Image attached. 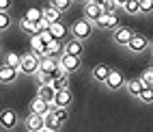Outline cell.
I'll list each match as a JSON object with an SVG mask.
<instances>
[{"mask_svg": "<svg viewBox=\"0 0 153 132\" xmlns=\"http://www.w3.org/2000/svg\"><path fill=\"white\" fill-rule=\"evenodd\" d=\"M125 89H127V93H129V95L138 98L142 91H145V82H142L140 78H131V80H127V82H125Z\"/></svg>", "mask_w": 153, "mask_h": 132, "instance_id": "cell-15", "label": "cell"}, {"mask_svg": "<svg viewBox=\"0 0 153 132\" xmlns=\"http://www.w3.org/2000/svg\"><path fill=\"white\" fill-rule=\"evenodd\" d=\"M114 2H117V7H121V9H123V7H125V2H127V0H114Z\"/></svg>", "mask_w": 153, "mask_h": 132, "instance_id": "cell-33", "label": "cell"}, {"mask_svg": "<svg viewBox=\"0 0 153 132\" xmlns=\"http://www.w3.org/2000/svg\"><path fill=\"white\" fill-rule=\"evenodd\" d=\"M19 28H22L26 35H30V37H35V35H41V28H39V24L30 22V20H26V17H22V20H19Z\"/></svg>", "mask_w": 153, "mask_h": 132, "instance_id": "cell-18", "label": "cell"}, {"mask_svg": "<svg viewBox=\"0 0 153 132\" xmlns=\"http://www.w3.org/2000/svg\"><path fill=\"white\" fill-rule=\"evenodd\" d=\"M11 9V0H0V11H9Z\"/></svg>", "mask_w": 153, "mask_h": 132, "instance_id": "cell-32", "label": "cell"}, {"mask_svg": "<svg viewBox=\"0 0 153 132\" xmlns=\"http://www.w3.org/2000/svg\"><path fill=\"white\" fill-rule=\"evenodd\" d=\"M22 54H17V52H7V56H4V63L7 65H11V67H17L19 69V65H22Z\"/></svg>", "mask_w": 153, "mask_h": 132, "instance_id": "cell-24", "label": "cell"}, {"mask_svg": "<svg viewBox=\"0 0 153 132\" xmlns=\"http://www.w3.org/2000/svg\"><path fill=\"white\" fill-rule=\"evenodd\" d=\"M52 113H54V115L60 119V124H65V121L69 119V113H67V108H56V106H54V110H52Z\"/></svg>", "mask_w": 153, "mask_h": 132, "instance_id": "cell-30", "label": "cell"}, {"mask_svg": "<svg viewBox=\"0 0 153 132\" xmlns=\"http://www.w3.org/2000/svg\"><path fill=\"white\" fill-rule=\"evenodd\" d=\"M140 80L145 82V87H153V67L145 69V72H142V76H140Z\"/></svg>", "mask_w": 153, "mask_h": 132, "instance_id": "cell-28", "label": "cell"}, {"mask_svg": "<svg viewBox=\"0 0 153 132\" xmlns=\"http://www.w3.org/2000/svg\"><path fill=\"white\" fill-rule=\"evenodd\" d=\"M123 11H125L127 15H138V13H142V9H140V2H138V0H127L125 7H123Z\"/></svg>", "mask_w": 153, "mask_h": 132, "instance_id": "cell-23", "label": "cell"}, {"mask_svg": "<svg viewBox=\"0 0 153 132\" xmlns=\"http://www.w3.org/2000/svg\"><path fill=\"white\" fill-rule=\"evenodd\" d=\"M39 67H41V58H37L33 52H28V54H24V58H22V65H19V74H24V76L39 74Z\"/></svg>", "mask_w": 153, "mask_h": 132, "instance_id": "cell-2", "label": "cell"}, {"mask_svg": "<svg viewBox=\"0 0 153 132\" xmlns=\"http://www.w3.org/2000/svg\"><path fill=\"white\" fill-rule=\"evenodd\" d=\"M60 119L54 115V113H50V115H45V130H52V132H58L60 130Z\"/></svg>", "mask_w": 153, "mask_h": 132, "instance_id": "cell-21", "label": "cell"}, {"mask_svg": "<svg viewBox=\"0 0 153 132\" xmlns=\"http://www.w3.org/2000/svg\"><path fill=\"white\" fill-rule=\"evenodd\" d=\"M138 100L142 104H153V87H145V91L138 95Z\"/></svg>", "mask_w": 153, "mask_h": 132, "instance_id": "cell-26", "label": "cell"}, {"mask_svg": "<svg viewBox=\"0 0 153 132\" xmlns=\"http://www.w3.org/2000/svg\"><path fill=\"white\" fill-rule=\"evenodd\" d=\"M60 65V61H56V58H52V56H45V58H41V67H39V74H50L52 76V72Z\"/></svg>", "mask_w": 153, "mask_h": 132, "instance_id": "cell-17", "label": "cell"}, {"mask_svg": "<svg viewBox=\"0 0 153 132\" xmlns=\"http://www.w3.org/2000/svg\"><path fill=\"white\" fill-rule=\"evenodd\" d=\"M134 35H136V33H134L129 26H119L114 33H112V41L119 44V46H127V44L131 41V37H134Z\"/></svg>", "mask_w": 153, "mask_h": 132, "instance_id": "cell-4", "label": "cell"}, {"mask_svg": "<svg viewBox=\"0 0 153 132\" xmlns=\"http://www.w3.org/2000/svg\"><path fill=\"white\" fill-rule=\"evenodd\" d=\"M17 74H19V69L17 67H11V65H2L0 67V80H2V85H11L17 80Z\"/></svg>", "mask_w": 153, "mask_h": 132, "instance_id": "cell-11", "label": "cell"}, {"mask_svg": "<svg viewBox=\"0 0 153 132\" xmlns=\"http://www.w3.org/2000/svg\"><path fill=\"white\" fill-rule=\"evenodd\" d=\"M24 17L30 20V22H35V24H39V22L43 20V9H39V7H30L28 11L24 13Z\"/></svg>", "mask_w": 153, "mask_h": 132, "instance_id": "cell-19", "label": "cell"}, {"mask_svg": "<svg viewBox=\"0 0 153 132\" xmlns=\"http://www.w3.org/2000/svg\"><path fill=\"white\" fill-rule=\"evenodd\" d=\"M60 65L65 67L67 74H74V72H78V69L82 67V58L74 56V54H63V56H60Z\"/></svg>", "mask_w": 153, "mask_h": 132, "instance_id": "cell-5", "label": "cell"}, {"mask_svg": "<svg viewBox=\"0 0 153 132\" xmlns=\"http://www.w3.org/2000/svg\"><path fill=\"white\" fill-rule=\"evenodd\" d=\"M54 110V104H50V102H45V100H41V98H35L33 102H30V113H37V115H50Z\"/></svg>", "mask_w": 153, "mask_h": 132, "instance_id": "cell-7", "label": "cell"}, {"mask_svg": "<svg viewBox=\"0 0 153 132\" xmlns=\"http://www.w3.org/2000/svg\"><path fill=\"white\" fill-rule=\"evenodd\" d=\"M151 48H153V46H151Z\"/></svg>", "mask_w": 153, "mask_h": 132, "instance_id": "cell-37", "label": "cell"}, {"mask_svg": "<svg viewBox=\"0 0 153 132\" xmlns=\"http://www.w3.org/2000/svg\"><path fill=\"white\" fill-rule=\"evenodd\" d=\"M125 82H127V80H125V76L121 74L119 69H112V72H110V76H108V80H106L104 85H106L110 91H119L121 87H125Z\"/></svg>", "mask_w": 153, "mask_h": 132, "instance_id": "cell-6", "label": "cell"}, {"mask_svg": "<svg viewBox=\"0 0 153 132\" xmlns=\"http://www.w3.org/2000/svg\"><path fill=\"white\" fill-rule=\"evenodd\" d=\"M50 4H52L54 9H58L60 13H65L71 9V4H74V0H50Z\"/></svg>", "mask_w": 153, "mask_h": 132, "instance_id": "cell-25", "label": "cell"}, {"mask_svg": "<svg viewBox=\"0 0 153 132\" xmlns=\"http://www.w3.org/2000/svg\"><path fill=\"white\" fill-rule=\"evenodd\" d=\"M24 126L28 132H43L45 130V117L43 115H37V113H30L24 119Z\"/></svg>", "mask_w": 153, "mask_h": 132, "instance_id": "cell-3", "label": "cell"}, {"mask_svg": "<svg viewBox=\"0 0 153 132\" xmlns=\"http://www.w3.org/2000/svg\"><path fill=\"white\" fill-rule=\"evenodd\" d=\"M101 15H104V9H101V4H97V2H91V0L84 4V17L88 20V22H93V24H95Z\"/></svg>", "mask_w": 153, "mask_h": 132, "instance_id": "cell-10", "label": "cell"}, {"mask_svg": "<svg viewBox=\"0 0 153 132\" xmlns=\"http://www.w3.org/2000/svg\"><path fill=\"white\" fill-rule=\"evenodd\" d=\"M147 48H149V39L145 35H134V37H131V41L127 44V50H129V52H134V54L145 52Z\"/></svg>", "mask_w": 153, "mask_h": 132, "instance_id": "cell-8", "label": "cell"}, {"mask_svg": "<svg viewBox=\"0 0 153 132\" xmlns=\"http://www.w3.org/2000/svg\"><path fill=\"white\" fill-rule=\"evenodd\" d=\"M60 15H63V13H60V11H58V9H54L52 4H50V7H45V9H43V17L48 20V22H50V24H54V22H60Z\"/></svg>", "mask_w": 153, "mask_h": 132, "instance_id": "cell-20", "label": "cell"}, {"mask_svg": "<svg viewBox=\"0 0 153 132\" xmlns=\"http://www.w3.org/2000/svg\"><path fill=\"white\" fill-rule=\"evenodd\" d=\"M71 100H74V95H71V91L69 89H60L58 93H56V98H54V106L56 108H67L69 104H71Z\"/></svg>", "mask_w": 153, "mask_h": 132, "instance_id": "cell-12", "label": "cell"}, {"mask_svg": "<svg viewBox=\"0 0 153 132\" xmlns=\"http://www.w3.org/2000/svg\"><path fill=\"white\" fill-rule=\"evenodd\" d=\"M50 30H52V35H54L56 39H63V37L69 33V28H67L63 22H54L52 26H50Z\"/></svg>", "mask_w": 153, "mask_h": 132, "instance_id": "cell-22", "label": "cell"}, {"mask_svg": "<svg viewBox=\"0 0 153 132\" xmlns=\"http://www.w3.org/2000/svg\"><path fill=\"white\" fill-rule=\"evenodd\" d=\"M110 72H112L110 65L99 63V65H95V67H93V72H91V74H93V78H95V80H99V82H106L108 76H110Z\"/></svg>", "mask_w": 153, "mask_h": 132, "instance_id": "cell-16", "label": "cell"}, {"mask_svg": "<svg viewBox=\"0 0 153 132\" xmlns=\"http://www.w3.org/2000/svg\"><path fill=\"white\" fill-rule=\"evenodd\" d=\"M82 52H84V44L80 41V39H76V37H71L69 41L65 44V54H74V56H82Z\"/></svg>", "mask_w": 153, "mask_h": 132, "instance_id": "cell-13", "label": "cell"}, {"mask_svg": "<svg viewBox=\"0 0 153 132\" xmlns=\"http://www.w3.org/2000/svg\"><path fill=\"white\" fill-rule=\"evenodd\" d=\"M11 15H9L7 11H0V30H7L9 26H11Z\"/></svg>", "mask_w": 153, "mask_h": 132, "instance_id": "cell-29", "label": "cell"}, {"mask_svg": "<svg viewBox=\"0 0 153 132\" xmlns=\"http://www.w3.org/2000/svg\"><path fill=\"white\" fill-rule=\"evenodd\" d=\"M93 26H95V24L88 22L86 17H84V20H76V22L69 26V33H71V37L84 41V39H88L91 35H93Z\"/></svg>", "mask_w": 153, "mask_h": 132, "instance_id": "cell-1", "label": "cell"}, {"mask_svg": "<svg viewBox=\"0 0 153 132\" xmlns=\"http://www.w3.org/2000/svg\"><path fill=\"white\" fill-rule=\"evenodd\" d=\"M56 93H58V91L52 87V82H48V85H39V93H37V98H41V100H45V102L52 104L54 98H56Z\"/></svg>", "mask_w": 153, "mask_h": 132, "instance_id": "cell-14", "label": "cell"}, {"mask_svg": "<svg viewBox=\"0 0 153 132\" xmlns=\"http://www.w3.org/2000/svg\"><path fill=\"white\" fill-rule=\"evenodd\" d=\"M0 126H2V130H13L17 126V113L11 108H4L0 113Z\"/></svg>", "mask_w": 153, "mask_h": 132, "instance_id": "cell-9", "label": "cell"}, {"mask_svg": "<svg viewBox=\"0 0 153 132\" xmlns=\"http://www.w3.org/2000/svg\"><path fill=\"white\" fill-rule=\"evenodd\" d=\"M138 2H140L142 13H151L153 11V0H138Z\"/></svg>", "mask_w": 153, "mask_h": 132, "instance_id": "cell-31", "label": "cell"}, {"mask_svg": "<svg viewBox=\"0 0 153 132\" xmlns=\"http://www.w3.org/2000/svg\"><path fill=\"white\" fill-rule=\"evenodd\" d=\"M91 2H97V4H101V7H104V4L108 2V0H91Z\"/></svg>", "mask_w": 153, "mask_h": 132, "instance_id": "cell-34", "label": "cell"}, {"mask_svg": "<svg viewBox=\"0 0 153 132\" xmlns=\"http://www.w3.org/2000/svg\"><path fill=\"white\" fill-rule=\"evenodd\" d=\"M52 87H54L56 91H60V89H69V78H67V76H63V78H54V80H52Z\"/></svg>", "mask_w": 153, "mask_h": 132, "instance_id": "cell-27", "label": "cell"}, {"mask_svg": "<svg viewBox=\"0 0 153 132\" xmlns=\"http://www.w3.org/2000/svg\"><path fill=\"white\" fill-rule=\"evenodd\" d=\"M43 132H52V130H43Z\"/></svg>", "mask_w": 153, "mask_h": 132, "instance_id": "cell-36", "label": "cell"}, {"mask_svg": "<svg viewBox=\"0 0 153 132\" xmlns=\"http://www.w3.org/2000/svg\"><path fill=\"white\" fill-rule=\"evenodd\" d=\"M74 2H84V4H86V2H88V0H74Z\"/></svg>", "mask_w": 153, "mask_h": 132, "instance_id": "cell-35", "label": "cell"}]
</instances>
